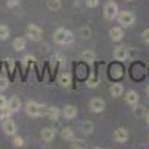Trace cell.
Instances as JSON below:
<instances>
[{"mask_svg": "<svg viewBox=\"0 0 149 149\" xmlns=\"http://www.w3.org/2000/svg\"><path fill=\"white\" fill-rule=\"evenodd\" d=\"M98 3H100V0H85V5L88 8H97Z\"/></svg>", "mask_w": 149, "mask_h": 149, "instance_id": "29", "label": "cell"}, {"mask_svg": "<svg viewBox=\"0 0 149 149\" xmlns=\"http://www.w3.org/2000/svg\"><path fill=\"white\" fill-rule=\"evenodd\" d=\"M145 118H146V124L149 125V110H146V113H145Z\"/></svg>", "mask_w": 149, "mask_h": 149, "instance_id": "36", "label": "cell"}, {"mask_svg": "<svg viewBox=\"0 0 149 149\" xmlns=\"http://www.w3.org/2000/svg\"><path fill=\"white\" fill-rule=\"evenodd\" d=\"M81 60L82 61H85V63H94L95 61V54L93 52V51H90V49H86V51H84L82 54H81Z\"/></svg>", "mask_w": 149, "mask_h": 149, "instance_id": "18", "label": "cell"}, {"mask_svg": "<svg viewBox=\"0 0 149 149\" xmlns=\"http://www.w3.org/2000/svg\"><path fill=\"white\" fill-rule=\"evenodd\" d=\"M63 116H64L66 119H74V118L78 116V109L74 107L73 104L64 106V109H63Z\"/></svg>", "mask_w": 149, "mask_h": 149, "instance_id": "11", "label": "cell"}, {"mask_svg": "<svg viewBox=\"0 0 149 149\" xmlns=\"http://www.w3.org/2000/svg\"><path fill=\"white\" fill-rule=\"evenodd\" d=\"M9 37V29L6 26H0V40H6Z\"/></svg>", "mask_w": 149, "mask_h": 149, "instance_id": "24", "label": "cell"}, {"mask_svg": "<svg viewBox=\"0 0 149 149\" xmlns=\"http://www.w3.org/2000/svg\"><path fill=\"white\" fill-rule=\"evenodd\" d=\"M116 19H118V22L121 24L122 27H131L134 24V21H136V17L131 14L130 10H121V12H118Z\"/></svg>", "mask_w": 149, "mask_h": 149, "instance_id": "2", "label": "cell"}, {"mask_svg": "<svg viewBox=\"0 0 149 149\" xmlns=\"http://www.w3.org/2000/svg\"><path fill=\"white\" fill-rule=\"evenodd\" d=\"M79 34H81L82 39H88V37L91 36V29L90 27H82L81 31H79Z\"/></svg>", "mask_w": 149, "mask_h": 149, "instance_id": "25", "label": "cell"}, {"mask_svg": "<svg viewBox=\"0 0 149 149\" xmlns=\"http://www.w3.org/2000/svg\"><path fill=\"white\" fill-rule=\"evenodd\" d=\"M145 113H146V112H145V107L136 104V107H134V115H136V116H143Z\"/></svg>", "mask_w": 149, "mask_h": 149, "instance_id": "27", "label": "cell"}, {"mask_svg": "<svg viewBox=\"0 0 149 149\" xmlns=\"http://www.w3.org/2000/svg\"><path fill=\"white\" fill-rule=\"evenodd\" d=\"M26 39L24 37H17V39H14V42H12V48L15 49V51H24L26 49Z\"/></svg>", "mask_w": 149, "mask_h": 149, "instance_id": "17", "label": "cell"}, {"mask_svg": "<svg viewBox=\"0 0 149 149\" xmlns=\"http://www.w3.org/2000/svg\"><path fill=\"white\" fill-rule=\"evenodd\" d=\"M109 93L112 94V97H121L124 94V86L121 84H112L109 88Z\"/></svg>", "mask_w": 149, "mask_h": 149, "instance_id": "15", "label": "cell"}, {"mask_svg": "<svg viewBox=\"0 0 149 149\" xmlns=\"http://www.w3.org/2000/svg\"><path fill=\"white\" fill-rule=\"evenodd\" d=\"M54 42L57 45H66L72 42V33L67 29H58L54 33Z\"/></svg>", "mask_w": 149, "mask_h": 149, "instance_id": "1", "label": "cell"}, {"mask_svg": "<svg viewBox=\"0 0 149 149\" xmlns=\"http://www.w3.org/2000/svg\"><path fill=\"white\" fill-rule=\"evenodd\" d=\"M113 140L118 142V143H125L128 140V131L124 128V127H119L113 131Z\"/></svg>", "mask_w": 149, "mask_h": 149, "instance_id": "7", "label": "cell"}, {"mask_svg": "<svg viewBox=\"0 0 149 149\" xmlns=\"http://www.w3.org/2000/svg\"><path fill=\"white\" fill-rule=\"evenodd\" d=\"M72 146H73V148H86V145H85V140H82V139H74Z\"/></svg>", "mask_w": 149, "mask_h": 149, "instance_id": "28", "label": "cell"}, {"mask_svg": "<svg viewBox=\"0 0 149 149\" xmlns=\"http://www.w3.org/2000/svg\"><path fill=\"white\" fill-rule=\"evenodd\" d=\"M14 146L15 148H22L24 146V140H22V137H19V136H14Z\"/></svg>", "mask_w": 149, "mask_h": 149, "instance_id": "26", "label": "cell"}, {"mask_svg": "<svg viewBox=\"0 0 149 149\" xmlns=\"http://www.w3.org/2000/svg\"><path fill=\"white\" fill-rule=\"evenodd\" d=\"M12 113H14V112H12L8 106L0 109V118H2V119H8V118H10V115H12Z\"/></svg>", "mask_w": 149, "mask_h": 149, "instance_id": "23", "label": "cell"}, {"mask_svg": "<svg viewBox=\"0 0 149 149\" xmlns=\"http://www.w3.org/2000/svg\"><path fill=\"white\" fill-rule=\"evenodd\" d=\"M61 137H63L64 140H69V142H73L74 139V131H73V128H70V127H64L63 130H61Z\"/></svg>", "mask_w": 149, "mask_h": 149, "instance_id": "16", "label": "cell"}, {"mask_svg": "<svg viewBox=\"0 0 149 149\" xmlns=\"http://www.w3.org/2000/svg\"><path fill=\"white\" fill-rule=\"evenodd\" d=\"M104 106H106L104 100H103V98H98V97L93 98V100L90 102V110L94 112V113H100V112H103Z\"/></svg>", "mask_w": 149, "mask_h": 149, "instance_id": "6", "label": "cell"}, {"mask_svg": "<svg viewBox=\"0 0 149 149\" xmlns=\"http://www.w3.org/2000/svg\"><path fill=\"white\" fill-rule=\"evenodd\" d=\"M40 137H42V140L46 142V143L52 142V140L55 139V130L51 128V127H45V128H42V131H40Z\"/></svg>", "mask_w": 149, "mask_h": 149, "instance_id": "9", "label": "cell"}, {"mask_svg": "<svg viewBox=\"0 0 149 149\" xmlns=\"http://www.w3.org/2000/svg\"><path fill=\"white\" fill-rule=\"evenodd\" d=\"M48 118L51 121H58L60 118V110L57 107H49L48 109Z\"/></svg>", "mask_w": 149, "mask_h": 149, "instance_id": "22", "label": "cell"}, {"mask_svg": "<svg viewBox=\"0 0 149 149\" xmlns=\"http://www.w3.org/2000/svg\"><path fill=\"white\" fill-rule=\"evenodd\" d=\"M125 103L130 104V106H136L139 103V94L136 91H133V90L127 91L125 93Z\"/></svg>", "mask_w": 149, "mask_h": 149, "instance_id": "13", "label": "cell"}, {"mask_svg": "<svg viewBox=\"0 0 149 149\" xmlns=\"http://www.w3.org/2000/svg\"><path fill=\"white\" fill-rule=\"evenodd\" d=\"M127 2H131V0H127Z\"/></svg>", "mask_w": 149, "mask_h": 149, "instance_id": "38", "label": "cell"}, {"mask_svg": "<svg viewBox=\"0 0 149 149\" xmlns=\"http://www.w3.org/2000/svg\"><path fill=\"white\" fill-rule=\"evenodd\" d=\"M113 58L118 61H125L128 58V49L125 46H118L113 51Z\"/></svg>", "mask_w": 149, "mask_h": 149, "instance_id": "10", "label": "cell"}, {"mask_svg": "<svg viewBox=\"0 0 149 149\" xmlns=\"http://www.w3.org/2000/svg\"><path fill=\"white\" fill-rule=\"evenodd\" d=\"M142 39L145 43H149V29H146L143 33H142Z\"/></svg>", "mask_w": 149, "mask_h": 149, "instance_id": "30", "label": "cell"}, {"mask_svg": "<svg viewBox=\"0 0 149 149\" xmlns=\"http://www.w3.org/2000/svg\"><path fill=\"white\" fill-rule=\"evenodd\" d=\"M97 84H98V81H97L95 78H93V79H88V82H86V86H91V88H94V86H97Z\"/></svg>", "mask_w": 149, "mask_h": 149, "instance_id": "32", "label": "cell"}, {"mask_svg": "<svg viewBox=\"0 0 149 149\" xmlns=\"http://www.w3.org/2000/svg\"><path fill=\"white\" fill-rule=\"evenodd\" d=\"M61 5H63V0H46V6L49 10H60Z\"/></svg>", "mask_w": 149, "mask_h": 149, "instance_id": "19", "label": "cell"}, {"mask_svg": "<svg viewBox=\"0 0 149 149\" xmlns=\"http://www.w3.org/2000/svg\"><path fill=\"white\" fill-rule=\"evenodd\" d=\"M6 88H8V79L2 78V79H0V91H2V90H6Z\"/></svg>", "mask_w": 149, "mask_h": 149, "instance_id": "33", "label": "cell"}, {"mask_svg": "<svg viewBox=\"0 0 149 149\" xmlns=\"http://www.w3.org/2000/svg\"><path fill=\"white\" fill-rule=\"evenodd\" d=\"M6 5H8V8H15L19 5V0H8Z\"/></svg>", "mask_w": 149, "mask_h": 149, "instance_id": "31", "label": "cell"}, {"mask_svg": "<svg viewBox=\"0 0 149 149\" xmlns=\"http://www.w3.org/2000/svg\"><path fill=\"white\" fill-rule=\"evenodd\" d=\"M8 107L15 113V112H18V110L21 109V100H19L17 95L10 97V98H9V102H8Z\"/></svg>", "mask_w": 149, "mask_h": 149, "instance_id": "14", "label": "cell"}, {"mask_svg": "<svg viewBox=\"0 0 149 149\" xmlns=\"http://www.w3.org/2000/svg\"><path fill=\"white\" fill-rule=\"evenodd\" d=\"M24 60H26V61H33L34 57L33 55H26V57H24Z\"/></svg>", "mask_w": 149, "mask_h": 149, "instance_id": "35", "label": "cell"}, {"mask_svg": "<svg viewBox=\"0 0 149 149\" xmlns=\"http://www.w3.org/2000/svg\"><path fill=\"white\" fill-rule=\"evenodd\" d=\"M3 131H5V134L6 136H15L17 134V124L12 121V119H5L3 121Z\"/></svg>", "mask_w": 149, "mask_h": 149, "instance_id": "8", "label": "cell"}, {"mask_svg": "<svg viewBox=\"0 0 149 149\" xmlns=\"http://www.w3.org/2000/svg\"><path fill=\"white\" fill-rule=\"evenodd\" d=\"M58 84L61 86H70L72 84V76L69 73H61L60 76H58Z\"/></svg>", "mask_w": 149, "mask_h": 149, "instance_id": "20", "label": "cell"}, {"mask_svg": "<svg viewBox=\"0 0 149 149\" xmlns=\"http://www.w3.org/2000/svg\"><path fill=\"white\" fill-rule=\"evenodd\" d=\"M6 106H8L6 97H5V95H0V109H2V107H6Z\"/></svg>", "mask_w": 149, "mask_h": 149, "instance_id": "34", "label": "cell"}, {"mask_svg": "<svg viewBox=\"0 0 149 149\" xmlns=\"http://www.w3.org/2000/svg\"><path fill=\"white\" fill-rule=\"evenodd\" d=\"M109 36H110V39L113 42H119V40H122V37H124V30L121 27H112L109 30Z\"/></svg>", "mask_w": 149, "mask_h": 149, "instance_id": "12", "label": "cell"}, {"mask_svg": "<svg viewBox=\"0 0 149 149\" xmlns=\"http://www.w3.org/2000/svg\"><path fill=\"white\" fill-rule=\"evenodd\" d=\"M81 131L84 134H91L94 131V124L90 122V121H86V122H82V125H81Z\"/></svg>", "mask_w": 149, "mask_h": 149, "instance_id": "21", "label": "cell"}, {"mask_svg": "<svg viewBox=\"0 0 149 149\" xmlns=\"http://www.w3.org/2000/svg\"><path fill=\"white\" fill-rule=\"evenodd\" d=\"M118 12H119V9H118V5H116L115 2H107V3L104 5V8H103V15H104V18H106V19H110V21H113V19L118 17Z\"/></svg>", "mask_w": 149, "mask_h": 149, "instance_id": "3", "label": "cell"}, {"mask_svg": "<svg viewBox=\"0 0 149 149\" xmlns=\"http://www.w3.org/2000/svg\"><path fill=\"white\" fill-rule=\"evenodd\" d=\"M26 31H27L29 39L33 40V42H37V40H40V39H42V29H40V27H37L36 24H30Z\"/></svg>", "mask_w": 149, "mask_h": 149, "instance_id": "5", "label": "cell"}, {"mask_svg": "<svg viewBox=\"0 0 149 149\" xmlns=\"http://www.w3.org/2000/svg\"><path fill=\"white\" fill-rule=\"evenodd\" d=\"M146 94H148V97H149V86H148V88H146Z\"/></svg>", "mask_w": 149, "mask_h": 149, "instance_id": "37", "label": "cell"}, {"mask_svg": "<svg viewBox=\"0 0 149 149\" xmlns=\"http://www.w3.org/2000/svg\"><path fill=\"white\" fill-rule=\"evenodd\" d=\"M24 109H26V113L29 116H40L42 112H43V106L36 103V102H27L26 106H24Z\"/></svg>", "mask_w": 149, "mask_h": 149, "instance_id": "4", "label": "cell"}]
</instances>
